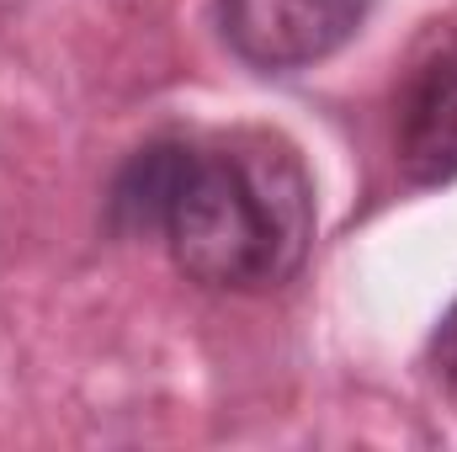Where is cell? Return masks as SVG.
<instances>
[{"label": "cell", "instance_id": "6da1fadb", "mask_svg": "<svg viewBox=\"0 0 457 452\" xmlns=\"http://www.w3.org/2000/svg\"><path fill=\"white\" fill-rule=\"evenodd\" d=\"M107 229L160 234L181 277L219 293H266L314 250V181L282 133H160L117 165Z\"/></svg>", "mask_w": 457, "mask_h": 452}, {"label": "cell", "instance_id": "7a4b0ae2", "mask_svg": "<svg viewBox=\"0 0 457 452\" xmlns=\"http://www.w3.org/2000/svg\"><path fill=\"white\" fill-rule=\"evenodd\" d=\"M394 160L410 187L457 181V16L431 21L399 70Z\"/></svg>", "mask_w": 457, "mask_h": 452}, {"label": "cell", "instance_id": "3957f363", "mask_svg": "<svg viewBox=\"0 0 457 452\" xmlns=\"http://www.w3.org/2000/svg\"><path fill=\"white\" fill-rule=\"evenodd\" d=\"M372 0H213L228 54L261 75L309 70L361 32Z\"/></svg>", "mask_w": 457, "mask_h": 452}, {"label": "cell", "instance_id": "277c9868", "mask_svg": "<svg viewBox=\"0 0 457 452\" xmlns=\"http://www.w3.org/2000/svg\"><path fill=\"white\" fill-rule=\"evenodd\" d=\"M431 372H436V383L447 389V399L457 405V304L442 314V325H436V336H431Z\"/></svg>", "mask_w": 457, "mask_h": 452}]
</instances>
